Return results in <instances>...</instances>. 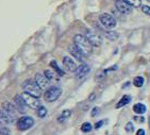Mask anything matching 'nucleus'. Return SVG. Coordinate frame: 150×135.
Listing matches in <instances>:
<instances>
[{
    "instance_id": "obj_1",
    "label": "nucleus",
    "mask_w": 150,
    "mask_h": 135,
    "mask_svg": "<svg viewBox=\"0 0 150 135\" xmlns=\"http://www.w3.org/2000/svg\"><path fill=\"white\" fill-rule=\"evenodd\" d=\"M74 43L79 49L81 50V52L83 53L85 57H88L93 52V45L90 40H87L86 36H84L82 34H77L74 37Z\"/></svg>"
},
{
    "instance_id": "obj_2",
    "label": "nucleus",
    "mask_w": 150,
    "mask_h": 135,
    "mask_svg": "<svg viewBox=\"0 0 150 135\" xmlns=\"http://www.w3.org/2000/svg\"><path fill=\"white\" fill-rule=\"evenodd\" d=\"M23 92L27 93V94H30V95L34 96L36 98H40L42 96V90L43 89L40 88V85H38L35 80H26L23 83Z\"/></svg>"
},
{
    "instance_id": "obj_3",
    "label": "nucleus",
    "mask_w": 150,
    "mask_h": 135,
    "mask_svg": "<svg viewBox=\"0 0 150 135\" xmlns=\"http://www.w3.org/2000/svg\"><path fill=\"white\" fill-rule=\"evenodd\" d=\"M62 95V89L58 86H51L47 89L45 94H44V98L47 102H54L55 100H58L60 96Z\"/></svg>"
},
{
    "instance_id": "obj_4",
    "label": "nucleus",
    "mask_w": 150,
    "mask_h": 135,
    "mask_svg": "<svg viewBox=\"0 0 150 135\" xmlns=\"http://www.w3.org/2000/svg\"><path fill=\"white\" fill-rule=\"evenodd\" d=\"M99 20H100L101 25L107 29L111 30L116 26V19L109 13H102L99 16Z\"/></svg>"
},
{
    "instance_id": "obj_5",
    "label": "nucleus",
    "mask_w": 150,
    "mask_h": 135,
    "mask_svg": "<svg viewBox=\"0 0 150 135\" xmlns=\"http://www.w3.org/2000/svg\"><path fill=\"white\" fill-rule=\"evenodd\" d=\"M85 36H86L87 40L92 43L93 46H96V47L101 46V44H102V37H101V35L99 34L98 32H96L95 30H86Z\"/></svg>"
},
{
    "instance_id": "obj_6",
    "label": "nucleus",
    "mask_w": 150,
    "mask_h": 135,
    "mask_svg": "<svg viewBox=\"0 0 150 135\" xmlns=\"http://www.w3.org/2000/svg\"><path fill=\"white\" fill-rule=\"evenodd\" d=\"M34 124V119L29 116H23L20 117L17 121V128L19 131H26L29 130L32 126Z\"/></svg>"
},
{
    "instance_id": "obj_7",
    "label": "nucleus",
    "mask_w": 150,
    "mask_h": 135,
    "mask_svg": "<svg viewBox=\"0 0 150 135\" xmlns=\"http://www.w3.org/2000/svg\"><path fill=\"white\" fill-rule=\"evenodd\" d=\"M23 99H25V101H26L28 107H30V109L38 110L40 106V100H38V98L30 95V94H27V93H23Z\"/></svg>"
},
{
    "instance_id": "obj_8",
    "label": "nucleus",
    "mask_w": 150,
    "mask_h": 135,
    "mask_svg": "<svg viewBox=\"0 0 150 135\" xmlns=\"http://www.w3.org/2000/svg\"><path fill=\"white\" fill-rule=\"evenodd\" d=\"M115 8L121 14H131L132 12V6H130L126 0H116Z\"/></svg>"
},
{
    "instance_id": "obj_9",
    "label": "nucleus",
    "mask_w": 150,
    "mask_h": 135,
    "mask_svg": "<svg viewBox=\"0 0 150 135\" xmlns=\"http://www.w3.org/2000/svg\"><path fill=\"white\" fill-rule=\"evenodd\" d=\"M68 52L71 54V57H74V58L77 61H79V62H84V60H85V55L81 52V50L76 46L75 44H74V45H70V46L68 47Z\"/></svg>"
},
{
    "instance_id": "obj_10",
    "label": "nucleus",
    "mask_w": 150,
    "mask_h": 135,
    "mask_svg": "<svg viewBox=\"0 0 150 135\" xmlns=\"http://www.w3.org/2000/svg\"><path fill=\"white\" fill-rule=\"evenodd\" d=\"M14 104L16 105V107H17L18 112L19 113H26L27 112V107H28V105H27L26 101H25V99H23V95H16L14 97Z\"/></svg>"
},
{
    "instance_id": "obj_11",
    "label": "nucleus",
    "mask_w": 150,
    "mask_h": 135,
    "mask_svg": "<svg viewBox=\"0 0 150 135\" xmlns=\"http://www.w3.org/2000/svg\"><path fill=\"white\" fill-rule=\"evenodd\" d=\"M63 65L65 67L66 70H68L69 72H76L78 66L74 60L70 57H64L63 58Z\"/></svg>"
},
{
    "instance_id": "obj_12",
    "label": "nucleus",
    "mask_w": 150,
    "mask_h": 135,
    "mask_svg": "<svg viewBox=\"0 0 150 135\" xmlns=\"http://www.w3.org/2000/svg\"><path fill=\"white\" fill-rule=\"evenodd\" d=\"M90 71H91L90 66H88L87 64H82V65H80V66L77 68V70H76V77H77V79L81 80V79H83L84 77H86V76L90 74Z\"/></svg>"
},
{
    "instance_id": "obj_13",
    "label": "nucleus",
    "mask_w": 150,
    "mask_h": 135,
    "mask_svg": "<svg viewBox=\"0 0 150 135\" xmlns=\"http://www.w3.org/2000/svg\"><path fill=\"white\" fill-rule=\"evenodd\" d=\"M35 82L40 85V87L42 89H45L49 86V82L50 81L47 79V77L45 75H42V74H36L35 75Z\"/></svg>"
},
{
    "instance_id": "obj_14",
    "label": "nucleus",
    "mask_w": 150,
    "mask_h": 135,
    "mask_svg": "<svg viewBox=\"0 0 150 135\" xmlns=\"http://www.w3.org/2000/svg\"><path fill=\"white\" fill-rule=\"evenodd\" d=\"M2 109L4 110L6 112L9 113L10 115H12L14 118H16L18 110H17V107H16L15 104L11 103V102H9V101H6V102H3L2 103Z\"/></svg>"
},
{
    "instance_id": "obj_15",
    "label": "nucleus",
    "mask_w": 150,
    "mask_h": 135,
    "mask_svg": "<svg viewBox=\"0 0 150 135\" xmlns=\"http://www.w3.org/2000/svg\"><path fill=\"white\" fill-rule=\"evenodd\" d=\"M14 119H15V118L13 117V116L10 115L9 113L6 112L3 109L0 111V124H13V122H14Z\"/></svg>"
},
{
    "instance_id": "obj_16",
    "label": "nucleus",
    "mask_w": 150,
    "mask_h": 135,
    "mask_svg": "<svg viewBox=\"0 0 150 135\" xmlns=\"http://www.w3.org/2000/svg\"><path fill=\"white\" fill-rule=\"evenodd\" d=\"M133 111H134V113H136V114L142 115V114L146 113L147 107H146V105L143 103H136V104H134V106H133Z\"/></svg>"
},
{
    "instance_id": "obj_17",
    "label": "nucleus",
    "mask_w": 150,
    "mask_h": 135,
    "mask_svg": "<svg viewBox=\"0 0 150 135\" xmlns=\"http://www.w3.org/2000/svg\"><path fill=\"white\" fill-rule=\"evenodd\" d=\"M130 101H131V96L125 95L124 97L119 100L118 103L116 104V109H120V107H122V106L127 105L128 103H130Z\"/></svg>"
},
{
    "instance_id": "obj_18",
    "label": "nucleus",
    "mask_w": 150,
    "mask_h": 135,
    "mask_svg": "<svg viewBox=\"0 0 150 135\" xmlns=\"http://www.w3.org/2000/svg\"><path fill=\"white\" fill-rule=\"evenodd\" d=\"M104 35H105V37H107L108 40H116L119 37L118 33H116V32H114V31H111V30L105 32Z\"/></svg>"
},
{
    "instance_id": "obj_19",
    "label": "nucleus",
    "mask_w": 150,
    "mask_h": 135,
    "mask_svg": "<svg viewBox=\"0 0 150 135\" xmlns=\"http://www.w3.org/2000/svg\"><path fill=\"white\" fill-rule=\"evenodd\" d=\"M133 84L135 85L136 87H142L143 84H144V78L139 76V77H135V79L133 80Z\"/></svg>"
},
{
    "instance_id": "obj_20",
    "label": "nucleus",
    "mask_w": 150,
    "mask_h": 135,
    "mask_svg": "<svg viewBox=\"0 0 150 135\" xmlns=\"http://www.w3.org/2000/svg\"><path fill=\"white\" fill-rule=\"evenodd\" d=\"M44 75L46 76L47 79H48L49 81H53V80H55V79H57V76H55L54 72L52 71V70H49V69H48V70H45Z\"/></svg>"
},
{
    "instance_id": "obj_21",
    "label": "nucleus",
    "mask_w": 150,
    "mask_h": 135,
    "mask_svg": "<svg viewBox=\"0 0 150 135\" xmlns=\"http://www.w3.org/2000/svg\"><path fill=\"white\" fill-rule=\"evenodd\" d=\"M92 129H93V126L90 124V122H84V124L81 126V130H82V132H84V133L91 132Z\"/></svg>"
},
{
    "instance_id": "obj_22",
    "label": "nucleus",
    "mask_w": 150,
    "mask_h": 135,
    "mask_svg": "<svg viewBox=\"0 0 150 135\" xmlns=\"http://www.w3.org/2000/svg\"><path fill=\"white\" fill-rule=\"evenodd\" d=\"M47 115V109L45 107V106H42L40 105V107L38 109V116L40 118L45 117V116Z\"/></svg>"
},
{
    "instance_id": "obj_23",
    "label": "nucleus",
    "mask_w": 150,
    "mask_h": 135,
    "mask_svg": "<svg viewBox=\"0 0 150 135\" xmlns=\"http://www.w3.org/2000/svg\"><path fill=\"white\" fill-rule=\"evenodd\" d=\"M70 114H71V113H70V111H68V110H66V111H64V112L62 113V115H61L60 117H59V121H60V122L64 121L65 119H66V118L69 117Z\"/></svg>"
},
{
    "instance_id": "obj_24",
    "label": "nucleus",
    "mask_w": 150,
    "mask_h": 135,
    "mask_svg": "<svg viewBox=\"0 0 150 135\" xmlns=\"http://www.w3.org/2000/svg\"><path fill=\"white\" fill-rule=\"evenodd\" d=\"M0 132L2 133V135H10V130L9 128H6V124H0Z\"/></svg>"
},
{
    "instance_id": "obj_25",
    "label": "nucleus",
    "mask_w": 150,
    "mask_h": 135,
    "mask_svg": "<svg viewBox=\"0 0 150 135\" xmlns=\"http://www.w3.org/2000/svg\"><path fill=\"white\" fill-rule=\"evenodd\" d=\"M130 6H135V8H137V6H141L142 4V1L141 0H126Z\"/></svg>"
},
{
    "instance_id": "obj_26",
    "label": "nucleus",
    "mask_w": 150,
    "mask_h": 135,
    "mask_svg": "<svg viewBox=\"0 0 150 135\" xmlns=\"http://www.w3.org/2000/svg\"><path fill=\"white\" fill-rule=\"evenodd\" d=\"M51 66L55 69V71L58 72V74H59L60 76H63V75H64V72L62 71V70L60 69V67H59L58 65H57V63H55V61H52V62H51Z\"/></svg>"
},
{
    "instance_id": "obj_27",
    "label": "nucleus",
    "mask_w": 150,
    "mask_h": 135,
    "mask_svg": "<svg viewBox=\"0 0 150 135\" xmlns=\"http://www.w3.org/2000/svg\"><path fill=\"white\" fill-rule=\"evenodd\" d=\"M133 130H134L133 124H132V122H128V124H126V131H127L128 133H132Z\"/></svg>"
},
{
    "instance_id": "obj_28",
    "label": "nucleus",
    "mask_w": 150,
    "mask_h": 135,
    "mask_svg": "<svg viewBox=\"0 0 150 135\" xmlns=\"http://www.w3.org/2000/svg\"><path fill=\"white\" fill-rule=\"evenodd\" d=\"M142 11H143V13H145V14H147L150 16V6H142Z\"/></svg>"
},
{
    "instance_id": "obj_29",
    "label": "nucleus",
    "mask_w": 150,
    "mask_h": 135,
    "mask_svg": "<svg viewBox=\"0 0 150 135\" xmlns=\"http://www.w3.org/2000/svg\"><path fill=\"white\" fill-rule=\"evenodd\" d=\"M99 114V107H94L92 111V116L93 117H95Z\"/></svg>"
},
{
    "instance_id": "obj_30",
    "label": "nucleus",
    "mask_w": 150,
    "mask_h": 135,
    "mask_svg": "<svg viewBox=\"0 0 150 135\" xmlns=\"http://www.w3.org/2000/svg\"><path fill=\"white\" fill-rule=\"evenodd\" d=\"M103 124H104V121H98V122L95 124V128H96V129H99V128H100V127L102 126Z\"/></svg>"
},
{
    "instance_id": "obj_31",
    "label": "nucleus",
    "mask_w": 150,
    "mask_h": 135,
    "mask_svg": "<svg viewBox=\"0 0 150 135\" xmlns=\"http://www.w3.org/2000/svg\"><path fill=\"white\" fill-rule=\"evenodd\" d=\"M136 135H145V131L143 129H139L137 132H136Z\"/></svg>"
},
{
    "instance_id": "obj_32",
    "label": "nucleus",
    "mask_w": 150,
    "mask_h": 135,
    "mask_svg": "<svg viewBox=\"0 0 150 135\" xmlns=\"http://www.w3.org/2000/svg\"><path fill=\"white\" fill-rule=\"evenodd\" d=\"M95 99V94H93V95H91V97H90V100L92 101V100H94Z\"/></svg>"
},
{
    "instance_id": "obj_33",
    "label": "nucleus",
    "mask_w": 150,
    "mask_h": 135,
    "mask_svg": "<svg viewBox=\"0 0 150 135\" xmlns=\"http://www.w3.org/2000/svg\"><path fill=\"white\" fill-rule=\"evenodd\" d=\"M135 119H139V122H144V118H135Z\"/></svg>"
},
{
    "instance_id": "obj_34",
    "label": "nucleus",
    "mask_w": 150,
    "mask_h": 135,
    "mask_svg": "<svg viewBox=\"0 0 150 135\" xmlns=\"http://www.w3.org/2000/svg\"><path fill=\"white\" fill-rule=\"evenodd\" d=\"M148 124H149V128H150V117L148 118Z\"/></svg>"
},
{
    "instance_id": "obj_35",
    "label": "nucleus",
    "mask_w": 150,
    "mask_h": 135,
    "mask_svg": "<svg viewBox=\"0 0 150 135\" xmlns=\"http://www.w3.org/2000/svg\"><path fill=\"white\" fill-rule=\"evenodd\" d=\"M146 1H148V2H150V0H146Z\"/></svg>"
},
{
    "instance_id": "obj_36",
    "label": "nucleus",
    "mask_w": 150,
    "mask_h": 135,
    "mask_svg": "<svg viewBox=\"0 0 150 135\" xmlns=\"http://www.w3.org/2000/svg\"><path fill=\"white\" fill-rule=\"evenodd\" d=\"M0 135H2V133H1V132H0Z\"/></svg>"
}]
</instances>
